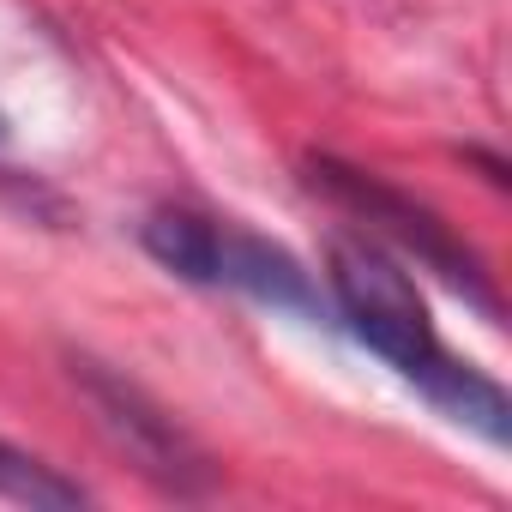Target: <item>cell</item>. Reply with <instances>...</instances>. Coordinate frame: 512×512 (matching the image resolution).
I'll list each match as a JSON object with an SVG mask.
<instances>
[{
    "instance_id": "obj_6",
    "label": "cell",
    "mask_w": 512,
    "mask_h": 512,
    "mask_svg": "<svg viewBox=\"0 0 512 512\" xmlns=\"http://www.w3.org/2000/svg\"><path fill=\"white\" fill-rule=\"evenodd\" d=\"M0 500L31 506V512H67V506H91V488L0 434Z\"/></svg>"
},
{
    "instance_id": "obj_3",
    "label": "cell",
    "mask_w": 512,
    "mask_h": 512,
    "mask_svg": "<svg viewBox=\"0 0 512 512\" xmlns=\"http://www.w3.org/2000/svg\"><path fill=\"white\" fill-rule=\"evenodd\" d=\"M67 374H73V386L85 392V404L97 410V428L139 464V476H151L163 494H175V500H199V494H211L217 488V464H211V452L139 386V380H127L121 368H109V362H97V356H67Z\"/></svg>"
},
{
    "instance_id": "obj_2",
    "label": "cell",
    "mask_w": 512,
    "mask_h": 512,
    "mask_svg": "<svg viewBox=\"0 0 512 512\" xmlns=\"http://www.w3.org/2000/svg\"><path fill=\"white\" fill-rule=\"evenodd\" d=\"M308 181H314L326 199H338L344 211H356L374 241L410 253L416 266H428V272H434L446 290H458L470 308H482L488 320H500V290H494V278H488V266H482V253H476L434 205H422L416 193H404V187H392V181H380V175H368V169H356V163H338V157H308Z\"/></svg>"
},
{
    "instance_id": "obj_4",
    "label": "cell",
    "mask_w": 512,
    "mask_h": 512,
    "mask_svg": "<svg viewBox=\"0 0 512 512\" xmlns=\"http://www.w3.org/2000/svg\"><path fill=\"white\" fill-rule=\"evenodd\" d=\"M211 290H235L247 302H260L272 314H290L302 326H338L332 320V296L320 290V278L296 260V253L272 235H253L241 223L217 229V278Z\"/></svg>"
},
{
    "instance_id": "obj_1",
    "label": "cell",
    "mask_w": 512,
    "mask_h": 512,
    "mask_svg": "<svg viewBox=\"0 0 512 512\" xmlns=\"http://www.w3.org/2000/svg\"><path fill=\"white\" fill-rule=\"evenodd\" d=\"M326 296H332V320L362 350H374L404 386H416L452 428L476 434L494 452L512 446V398H506V386L494 374H482L476 362H458L440 344L416 278L404 272V260L386 241H374L368 229L362 235H332V247H326Z\"/></svg>"
},
{
    "instance_id": "obj_5",
    "label": "cell",
    "mask_w": 512,
    "mask_h": 512,
    "mask_svg": "<svg viewBox=\"0 0 512 512\" xmlns=\"http://www.w3.org/2000/svg\"><path fill=\"white\" fill-rule=\"evenodd\" d=\"M217 217L205 211H187V205H157L145 223H139V247L151 253V260L163 272H175L181 284H199L211 290L217 278Z\"/></svg>"
},
{
    "instance_id": "obj_7",
    "label": "cell",
    "mask_w": 512,
    "mask_h": 512,
    "mask_svg": "<svg viewBox=\"0 0 512 512\" xmlns=\"http://www.w3.org/2000/svg\"><path fill=\"white\" fill-rule=\"evenodd\" d=\"M7 139H13V121H7V109H0V151H7Z\"/></svg>"
}]
</instances>
